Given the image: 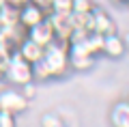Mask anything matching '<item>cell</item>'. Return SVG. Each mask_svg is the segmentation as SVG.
<instances>
[{
    "mask_svg": "<svg viewBox=\"0 0 129 127\" xmlns=\"http://www.w3.org/2000/svg\"><path fill=\"white\" fill-rule=\"evenodd\" d=\"M43 63L47 65L52 78H62L64 73L69 71V41L54 39L45 47Z\"/></svg>",
    "mask_w": 129,
    "mask_h": 127,
    "instance_id": "1",
    "label": "cell"
},
{
    "mask_svg": "<svg viewBox=\"0 0 129 127\" xmlns=\"http://www.w3.org/2000/svg\"><path fill=\"white\" fill-rule=\"evenodd\" d=\"M9 84H15V86H26V84H32L35 78H32V65L28 60H24L17 52L11 54V60H9V67L5 71V78Z\"/></svg>",
    "mask_w": 129,
    "mask_h": 127,
    "instance_id": "2",
    "label": "cell"
},
{
    "mask_svg": "<svg viewBox=\"0 0 129 127\" xmlns=\"http://www.w3.org/2000/svg\"><path fill=\"white\" fill-rule=\"evenodd\" d=\"M28 108V99L24 97L22 91H17V88L13 86H7L0 91V110H5V112H11V114H22L26 112Z\"/></svg>",
    "mask_w": 129,
    "mask_h": 127,
    "instance_id": "3",
    "label": "cell"
},
{
    "mask_svg": "<svg viewBox=\"0 0 129 127\" xmlns=\"http://www.w3.org/2000/svg\"><path fill=\"white\" fill-rule=\"evenodd\" d=\"M47 22L52 24V30H54L56 39H62V41H69L71 35H73L75 26H73V17L71 13H47Z\"/></svg>",
    "mask_w": 129,
    "mask_h": 127,
    "instance_id": "4",
    "label": "cell"
},
{
    "mask_svg": "<svg viewBox=\"0 0 129 127\" xmlns=\"http://www.w3.org/2000/svg\"><path fill=\"white\" fill-rule=\"evenodd\" d=\"M45 17H47V13L43 9H39L37 5H32V2H26V5H22L17 9V24L24 28V30L37 26V24L43 22Z\"/></svg>",
    "mask_w": 129,
    "mask_h": 127,
    "instance_id": "5",
    "label": "cell"
},
{
    "mask_svg": "<svg viewBox=\"0 0 129 127\" xmlns=\"http://www.w3.org/2000/svg\"><path fill=\"white\" fill-rule=\"evenodd\" d=\"M26 37H28L30 41H35L37 45H41V47H47L52 41L56 39V37H54V30H52V24L47 22V17L43 19V22H39L37 26L28 28V30H26Z\"/></svg>",
    "mask_w": 129,
    "mask_h": 127,
    "instance_id": "6",
    "label": "cell"
},
{
    "mask_svg": "<svg viewBox=\"0 0 129 127\" xmlns=\"http://www.w3.org/2000/svg\"><path fill=\"white\" fill-rule=\"evenodd\" d=\"M125 39L118 32H110L103 35V43H101V54H106L108 58H120L125 54Z\"/></svg>",
    "mask_w": 129,
    "mask_h": 127,
    "instance_id": "7",
    "label": "cell"
},
{
    "mask_svg": "<svg viewBox=\"0 0 129 127\" xmlns=\"http://www.w3.org/2000/svg\"><path fill=\"white\" fill-rule=\"evenodd\" d=\"M15 52H17V54L22 56L24 60H28L30 65H35V63H39V60L43 58V54H45V47L37 45L35 41H30V39L26 37V39H24L22 43L17 45V50H15Z\"/></svg>",
    "mask_w": 129,
    "mask_h": 127,
    "instance_id": "8",
    "label": "cell"
},
{
    "mask_svg": "<svg viewBox=\"0 0 129 127\" xmlns=\"http://www.w3.org/2000/svg\"><path fill=\"white\" fill-rule=\"evenodd\" d=\"M92 32L97 35H110V32H116V24L112 22V17L103 11H92Z\"/></svg>",
    "mask_w": 129,
    "mask_h": 127,
    "instance_id": "9",
    "label": "cell"
},
{
    "mask_svg": "<svg viewBox=\"0 0 129 127\" xmlns=\"http://www.w3.org/2000/svg\"><path fill=\"white\" fill-rule=\"evenodd\" d=\"M112 127H129V101H118L110 110Z\"/></svg>",
    "mask_w": 129,
    "mask_h": 127,
    "instance_id": "10",
    "label": "cell"
},
{
    "mask_svg": "<svg viewBox=\"0 0 129 127\" xmlns=\"http://www.w3.org/2000/svg\"><path fill=\"white\" fill-rule=\"evenodd\" d=\"M92 63H95V56L80 54V52H69V69H75V71H86V69L92 67Z\"/></svg>",
    "mask_w": 129,
    "mask_h": 127,
    "instance_id": "11",
    "label": "cell"
},
{
    "mask_svg": "<svg viewBox=\"0 0 129 127\" xmlns=\"http://www.w3.org/2000/svg\"><path fill=\"white\" fill-rule=\"evenodd\" d=\"M11 54H13V52H11L5 43H0V80L5 78V71H7V67H9Z\"/></svg>",
    "mask_w": 129,
    "mask_h": 127,
    "instance_id": "12",
    "label": "cell"
},
{
    "mask_svg": "<svg viewBox=\"0 0 129 127\" xmlns=\"http://www.w3.org/2000/svg\"><path fill=\"white\" fill-rule=\"evenodd\" d=\"M71 9H73V0H52V11L54 13H71Z\"/></svg>",
    "mask_w": 129,
    "mask_h": 127,
    "instance_id": "13",
    "label": "cell"
},
{
    "mask_svg": "<svg viewBox=\"0 0 129 127\" xmlns=\"http://www.w3.org/2000/svg\"><path fill=\"white\" fill-rule=\"evenodd\" d=\"M90 11H95L92 0H73V9H71V13H90Z\"/></svg>",
    "mask_w": 129,
    "mask_h": 127,
    "instance_id": "14",
    "label": "cell"
},
{
    "mask_svg": "<svg viewBox=\"0 0 129 127\" xmlns=\"http://www.w3.org/2000/svg\"><path fill=\"white\" fill-rule=\"evenodd\" d=\"M0 127H17V116L0 110Z\"/></svg>",
    "mask_w": 129,
    "mask_h": 127,
    "instance_id": "15",
    "label": "cell"
},
{
    "mask_svg": "<svg viewBox=\"0 0 129 127\" xmlns=\"http://www.w3.org/2000/svg\"><path fill=\"white\" fill-rule=\"evenodd\" d=\"M11 24L7 22L5 17H2V15H0V43H5L7 39H9V35H11Z\"/></svg>",
    "mask_w": 129,
    "mask_h": 127,
    "instance_id": "16",
    "label": "cell"
},
{
    "mask_svg": "<svg viewBox=\"0 0 129 127\" xmlns=\"http://www.w3.org/2000/svg\"><path fill=\"white\" fill-rule=\"evenodd\" d=\"M28 2H32V5H37L39 9H43L45 13H50V11H52V0H28Z\"/></svg>",
    "mask_w": 129,
    "mask_h": 127,
    "instance_id": "17",
    "label": "cell"
},
{
    "mask_svg": "<svg viewBox=\"0 0 129 127\" xmlns=\"http://www.w3.org/2000/svg\"><path fill=\"white\" fill-rule=\"evenodd\" d=\"M28 0H5V5H9V7H13V9H19L22 5H26Z\"/></svg>",
    "mask_w": 129,
    "mask_h": 127,
    "instance_id": "18",
    "label": "cell"
},
{
    "mask_svg": "<svg viewBox=\"0 0 129 127\" xmlns=\"http://www.w3.org/2000/svg\"><path fill=\"white\" fill-rule=\"evenodd\" d=\"M2 7H5V0H0V9H2Z\"/></svg>",
    "mask_w": 129,
    "mask_h": 127,
    "instance_id": "19",
    "label": "cell"
},
{
    "mask_svg": "<svg viewBox=\"0 0 129 127\" xmlns=\"http://www.w3.org/2000/svg\"><path fill=\"white\" fill-rule=\"evenodd\" d=\"M114 2H129V0H114Z\"/></svg>",
    "mask_w": 129,
    "mask_h": 127,
    "instance_id": "20",
    "label": "cell"
}]
</instances>
